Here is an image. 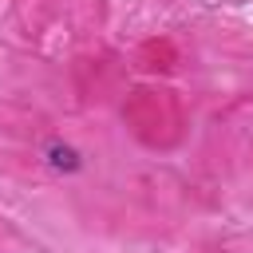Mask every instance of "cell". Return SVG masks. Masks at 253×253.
Returning a JSON list of instances; mask_svg holds the SVG:
<instances>
[{"mask_svg":"<svg viewBox=\"0 0 253 253\" xmlns=\"http://www.w3.org/2000/svg\"><path fill=\"white\" fill-rule=\"evenodd\" d=\"M47 162L55 166V170H79L83 162H79V150H71V146H63V142H51L47 146Z\"/></svg>","mask_w":253,"mask_h":253,"instance_id":"6da1fadb","label":"cell"}]
</instances>
